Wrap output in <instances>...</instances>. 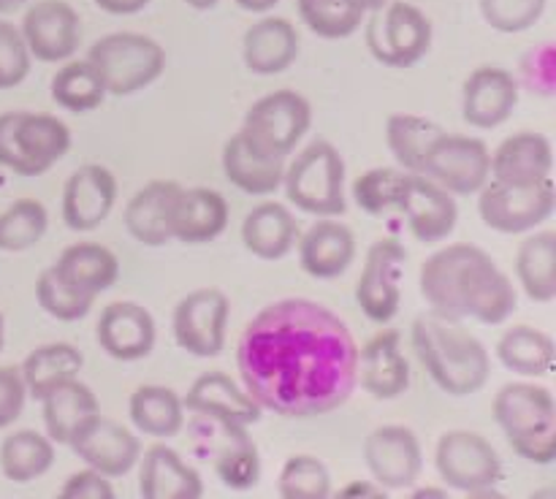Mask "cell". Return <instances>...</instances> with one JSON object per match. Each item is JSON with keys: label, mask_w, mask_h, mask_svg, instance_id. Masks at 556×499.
Returning <instances> with one entry per match:
<instances>
[{"label": "cell", "mask_w": 556, "mask_h": 499, "mask_svg": "<svg viewBox=\"0 0 556 499\" xmlns=\"http://www.w3.org/2000/svg\"><path fill=\"white\" fill-rule=\"evenodd\" d=\"M244 391L286 418L326 415L356 388L358 347L351 329L324 304L282 298L261 309L237 345Z\"/></svg>", "instance_id": "cell-1"}, {"label": "cell", "mask_w": 556, "mask_h": 499, "mask_svg": "<svg viewBox=\"0 0 556 499\" xmlns=\"http://www.w3.org/2000/svg\"><path fill=\"white\" fill-rule=\"evenodd\" d=\"M418 285L432 315L456 323L470 318L500 325L516 309V287L510 277L476 244H448L429 255L418 274Z\"/></svg>", "instance_id": "cell-2"}, {"label": "cell", "mask_w": 556, "mask_h": 499, "mask_svg": "<svg viewBox=\"0 0 556 499\" xmlns=\"http://www.w3.org/2000/svg\"><path fill=\"white\" fill-rule=\"evenodd\" d=\"M413 350L429 378L448 396L478 394L492 374L486 345L456 320L421 315L413 323Z\"/></svg>", "instance_id": "cell-3"}, {"label": "cell", "mask_w": 556, "mask_h": 499, "mask_svg": "<svg viewBox=\"0 0 556 499\" xmlns=\"http://www.w3.org/2000/svg\"><path fill=\"white\" fill-rule=\"evenodd\" d=\"M494 421L521 459L532 464L556 459V401L546 385H503L494 399Z\"/></svg>", "instance_id": "cell-4"}, {"label": "cell", "mask_w": 556, "mask_h": 499, "mask_svg": "<svg viewBox=\"0 0 556 499\" xmlns=\"http://www.w3.org/2000/svg\"><path fill=\"white\" fill-rule=\"evenodd\" d=\"M282 188L296 209L315 217H337L348 209L345 161L329 141L304 146L282 174Z\"/></svg>", "instance_id": "cell-5"}, {"label": "cell", "mask_w": 556, "mask_h": 499, "mask_svg": "<svg viewBox=\"0 0 556 499\" xmlns=\"http://www.w3.org/2000/svg\"><path fill=\"white\" fill-rule=\"evenodd\" d=\"M71 130L52 114H0V166L20 177L49 171L68 152Z\"/></svg>", "instance_id": "cell-6"}, {"label": "cell", "mask_w": 556, "mask_h": 499, "mask_svg": "<svg viewBox=\"0 0 556 499\" xmlns=\"http://www.w3.org/2000/svg\"><path fill=\"white\" fill-rule=\"evenodd\" d=\"M87 63L101 76L106 92L123 98L161 79L166 68V52L155 38L141 33H109L92 43Z\"/></svg>", "instance_id": "cell-7"}, {"label": "cell", "mask_w": 556, "mask_h": 499, "mask_svg": "<svg viewBox=\"0 0 556 499\" xmlns=\"http://www.w3.org/2000/svg\"><path fill=\"white\" fill-rule=\"evenodd\" d=\"M188 434L199 459L210 461L212 470L217 472V477L228 488L244 491V488L258 483V448H255L253 437L248 434L244 423L193 412V418L188 423Z\"/></svg>", "instance_id": "cell-8"}, {"label": "cell", "mask_w": 556, "mask_h": 499, "mask_svg": "<svg viewBox=\"0 0 556 499\" xmlns=\"http://www.w3.org/2000/svg\"><path fill=\"white\" fill-rule=\"evenodd\" d=\"M432 22L418 5L394 0L372 11L367 25V47L378 63L389 68H410L432 49Z\"/></svg>", "instance_id": "cell-9"}, {"label": "cell", "mask_w": 556, "mask_h": 499, "mask_svg": "<svg viewBox=\"0 0 556 499\" xmlns=\"http://www.w3.org/2000/svg\"><path fill=\"white\" fill-rule=\"evenodd\" d=\"M313 125V106L296 90H275L244 114L242 133L253 146L286 161Z\"/></svg>", "instance_id": "cell-10"}, {"label": "cell", "mask_w": 556, "mask_h": 499, "mask_svg": "<svg viewBox=\"0 0 556 499\" xmlns=\"http://www.w3.org/2000/svg\"><path fill=\"white\" fill-rule=\"evenodd\" d=\"M478 193H481L478 215H481L483 226L500 233L535 231L554 215L556 206L554 177L532 184H508L492 179Z\"/></svg>", "instance_id": "cell-11"}, {"label": "cell", "mask_w": 556, "mask_h": 499, "mask_svg": "<svg viewBox=\"0 0 556 499\" xmlns=\"http://www.w3.org/2000/svg\"><path fill=\"white\" fill-rule=\"evenodd\" d=\"M451 195H472L492 177V152L476 136L440 133L424 155L421 171Z\"/></svg>", "instance_id": "cell-12"}, {"label": "cell", "mask_w": 556, "mask_h": 499, "mask_svg": "<svg viewBox=\"0 0 556 499\" xmlns=\"http://www.w3.org/2000/svg\"><path fill=\"white\" fill-rule=\"evenodd\" d=\"M440 477L465 494H489L503 475V461L483 434L454 428L445 432L434 453Z\"/></svg>", "instance_id": "cell-13"}, {"label": "cell", "mask_w": 556, "mask_h": 499, "mask_svg": "<svg viewBox=\"0 0 556 499\" xmlns=\"http://www.w3.org/2000/svg\"><path fill=\"white\" fill-rule=\"evenodd\" d=\"M231 302L217 287H199L174 307V340L185 353L199 358H215L226 347Z\"/></svg>", "instance_id": "cell-14"}, {"label": "cell", "mask_w": 556, "mask_h": 499, "mask_svg": "<svg viewBox=\"0 0 556 499\" xmlns=\"http://www.w3.org/2000/svg\"><path fill=\"white\" fill-rule=\"evenodd\" d=\"M405 264L407 250L396 239H378L367 250V260L356 282V302L372 323L386 325L400 312Z\"/></svg>", "instance_id": "cell-15"}, {"label": "cell", "mask_w": 556, "mask_h": 499, "mask_svg": "<svg viewBox=\"0 0 556 499\" xmlns=\"http://www.w3.org/2000/svg\"><path fill=\"white\" fill-rule=\"evenodd\" d=\"M396 209L405 215L407 228L421 244H438L454 233L459 206L448 190L427 179L424 174L405 171Z\"/></svg>", "instance_id": "cell-16"}, {"label": "cell", "mask_w": 556, "mask_h": 499, "mask_svg": "<svg viewBox=\"0 0 556 499\" xmlns=\"http://www.w3.org/2000/svg\"><path fill=\"white\" fill-rule=\"evenodd\" d=\"M20 33L30 57L41 63H60L79 49L81 20L65 0H38L25 11Z\"/></svg>", "instance_id": "cell-17"}, {"label": "cell", "mask_w": 556, "mask_h": 499, "mask_svg": "<svg viewBox=\"0 0 556 499\" xmlns=\"http://www.w3.org/2000/svg\"><path fill=\"white\" fill-rule=\"evenodd\" d=\"M364 459L375 483L383 488H407L424 470V450L416 432L407 426H378L364 443Z\"/></svg>", "instance_id": "cell-18"}, {"label": "cell", "mask_w": 556, "mask_h": 499, "mask_svg": "<svg viewBox=\"0 0 556 499\" xmlns=\"http://www.w3.org/2000/svg\"><path fill=\"white\" fill-rule=\"evenodd\" d=\"M71 448L87 466L106 477H119L134 470L141 459V443L130 428L109 421L101 412L92 415L79 432L71 437Z\"/></svg>", "instance_id": "cell-19"}, {"label": "cell", "mask_w": 556, "mask_h": 499, "mask_svg": "<svg viewBox=\"0 0 556 499\" xmlns=\"http://www.w3.org/2000/svg\"><path fill=\"white\" fill-rule=\"evenodd\" d=\"M519 79L500 65H481L462 87V117L478 130H492L514 114Z\"/></svg>", "instance_id": "cell-20"}, {"label": "cell", "mask_w": 556, "mask_h": 499, "mask_svg": "<svg viewBox=\"0 0 556 499\" xmlns=\"http://www.w3.org/2000/svg\"><path fill=\"white\" fill-rule=\"evenodd\" d=\"M228 226V201L212 188L174 190L168 201V236L182 244L215 242Z\"/></svg>", "instance_id": "cell-21"}, {"label": "cell", "mask_w": 556, "mask_h": 499, "mask_svg": "<svg viewBox=\"0 0 556 499\" xmlns=\"http://www.w3.org/2000/svg\"><path fill=\"white\" fill-rule=\"evenodd\" d=\"M117 179L106 166L87 163L76 168L63 190V220L71 231H96L114 209Z\"/></svg>", "instance_id": "cell-22"}, {"label": "cell", "mask_w": 556, "mask_h": 499, "mask_svg": "<svg viewBox=\"0 0 556 499\" xmlns=\"http://www.w3.org/2000/svg\"><path fill=\"white\" fill-rule=\"evenodd\" d=\"M96 340L114 361H141L155 347V318L136 302H114L98 318Z\"/></svg>", "instance_id": "cell-23"}, {"label": "cell", "mask_w": 556, "mask_h": 499, "mask_svg": "<svg viewBox=\"0 0 556 499\" xmlns=\"http://www.w3.org/2000/svg\"><path fill=\"white\" fill-rule=\"evenodd\" d=\"M356 380L375 399H400L410 388V363L402 353V334L396 329H386L375 334L358 353Z\"/></svg>", "instance_id": "cell-24"}, {"label": "cell", "mask_w": 556, "mask_h": 499, "mask_svg": "<svg viewBox=\"0 0 556 499\" xmlns=\"http://www.w3.org/2000/svg\"><path fill=\"white\" fill-rule=\"evenodd\" d=\"M353 258H356V236L340 220L324 217L299 239V264L315 280H334L345 274Z\"/></svg>", "instance_id": "cell-25"}, {"label": "cell", "mask_w": 556, "mask_h": 499, "mask_svg": "<svg viewBox=\"0 0 556 499\" xmlns=\"http://www.w3.org/2000/svg\"><path fill=\"white\" fill-rule=\"evenodd\" d=\"M242 57L253 74L275 76L291 68L299 57V33L286 16H264L242 41Z\"/></svg>", "instance_id": "cell-26"}, {"label": "cell", "mask_w": 556, "mask_h": 499, "mask_svg": "<svg viewBox=\"0 0 556 499\" xmlns=\"http://www.w3.org/2000/svg\"><path fill=\"white\" fill-rule=\"evenodd\" d=\"M185 410L204 412V415L226 418L250 426L261 421V405L226 372H204L193 380L188 396L182 399Z\"/></svg>", "instance_id": "cell-27"}, {"label": "cell", "mask_w": 556, "mask_h": 499, "mask_svg": "<svg viewBox=\"0 0 556 499\" xmlns=\"http://www.w3.org/2000/svg\"><path fill=\"white\" fill-rule=\"evenodd\" d=\"M554 168V146L552 141L535 130H525L494 150L492 155V177L497 182L508 184H532L552 177Z\"/></svg>", "instance_id": "cell-28"}, {"label": "cell", "mask_w": 556, "mask_h": 499, "mask_svg": "<svg viewBox=\"0 0 556 499\" xmlns=\"http://www.w3.org/2000/svg\"><path fill=\"white\" fill-rule=\"evenodd\" d=\"M52 269L71 291L79 293V296L96 298L117 282L119 260L103 244L79 242L65 247Z\"/></svg>", "instance_id": "cell-29"}, {"label": "cell", "mask_w": 556, "mask_h": 499, "mask_svg": "<svg viewBox=\"0 0 556 499\" xmlns=\"http://www.w3.org/2000/svg\"><path fill=\"white\" fill-rule=\"evenodd\" d=\"M201 475L168 445H152L141 459L139 494L144 499L201 497Z\"/></svg>", "instance_id": "cell-30"}, {"label": "cell", "mask_w": 556, "mask_h": 499, "mask_svg": "<svg viewBox=\"0 0 556 499\" xmlns=\"http://www.w3.org/2000/svg\"><path fill=\"white\" fill-rule=\"evenodd\" d=\"M223 171L228 182L237 184L239 190L250 195H271L282 188V174H286V161L261 152L248 141V136L239 130L223 146Z\"/></svg>", "instance_id": "cell-31"}, {"label": "cell", "mask_w": 556, "mask_h": 499, "mask_svg": "<svg viewBox=\"0 0 556 499\" xmlns=\"http://www.w3.org/2000/svg\"><path fill=\"white\" fill-rule=\"evenodd\" d=\"M242 242L261 260L286 258L299 242L296 217L286 204L264 201L244 217Z\"/></svg>", "instance_id": "cell-32"}, {"label": "cell", "mask_w": 556, "mask_h": 499, "mask_svg": "<svg viewBox=\"0 0 556 499\" xmlns=\"http://www.w3.org/2000/svg\"><path fill=\"white\" fill-rule=\"evenodd\" d=\"M98 412H101V407H98L96 394L90 391V385L76 378L60 383L41 399L47 437L58 445H68L71 437Z\"/></svg>", "instance_id": "cell-33"}, {"label": "cell", "mask_w": 556, "mask_h": 499, "mask_svg": "<svg viewBox=\"0 0 556 499\" xmlns=\"http://www.w3.org/2000/svg\"><path fill=\"white\" fill-rule=\"evenodd\" d=\"M177 188L179 182H172V179H155V182H147L144 188L136 190L134 199L125 206L123 217L125 228L136 242L147 244V247H163L166 242H172V236H168V201Z\"/></svg>", "instance_id": "cell-34"}, {"label": "cell", "mask_w": 556, "mask_h": 499, "mask_svg": "<svg viewBox=\"0 0 556 499\" xmlns=\"http://www.w3.org/2000/svg\"><path fill=\"white\" fill-rule=\"evenodd\" d=\"M130 421L147 437H174L185 426V405L166 385H139L130 396Z\"/></svg>", "instance_id": "cell-35"}, {"label": "cell", "mask_w": 556, "mask_h": 499, "mask_svg": "<svg viewBox=\"0 0 556 499\" xmlns=\"http://www.w3.org/2000/svg\"><path fill=\"white\" fill-rule=\"evenodd\" d=\"M81 353L68 342H49V345L36 347L22 363V380H25L27 394L36 396L38 401L58 388L65 380H74L81 372Z\"/></svg>", "instance_id": "cell-36"}, {"label": "cell", "mask_w": 556, "mask_h": 499, "mask_svg": "<svg viewBox=\"0 0 556 499\" xmlns=\"http://www.w3.org/2000/svg\"><path fill=\"white\" fill-rule=\"evenodd\" d=\"M516 277L532 302L556 298V233L538 231L521 242L516 255Z\"/></svg>", "instance_id": "cell-37"}, {"label": "cell", "mask_w": 556, "mask_h": 499, "mask_svg": "<svg viewBox=\"0 0 556 499\" xmlns=\"http://www.w3.org/2000/svg\"><path fill=\"white\" fill-rule=\"evenodd\" d=\"M556 345L552 336L532 325H514L497 342V358L516 374L543 378L554 369Z\"/></svg>", "instance_id": "cell-38"}, {"label": "cell", "mask_w": 556, "mask_h": 499, "mask_svg": "<svg viewBox=\"0 0 556 499\" xmlns=\"http://www.w3.org/2000/svg\"><path fill=\"white\" fill-rule=\"evenodd\" d=\"M54 461V443L36 428H20L0 445V470L9 481L30 483L41 477Z\"/></svg>", "instance_id": "cell-39"}, {"label": "cell", "mask_w": 556, "mask_h": 499, "mask_svg": "<svg viewBox=\"0 0 556 499\" xmlns=\"http://www.w3.org/2000/svg\"><path fill=\"white\" fill-rule=\"evenodd\" d=\"M440 133H443L440 125H434L427 117H418V114H391L389 123H386V141H389L391 155L396 157L402 171H421L424 155H427L434 136Z\"/></svg>", "instance_id": "cell-40"}, {"label": "cell", "mask_w": 556, "mask_h": 499, "mask_svg": "<svg viewBox=\"0 0 556 499\" xmlns=\"http://www.w3.org/2000/svg\"><path fill=\"white\" fill-rule=\"evenodd\" d=\"M103 98H106V87L87 60L65 63L52 76V101L63 106L65 112H92V108L101 106Z\"/></svg>", "instance_id": "cell-41"}, {"label": "cell", "mask_w": 556, "mask_h": 499, "mask_svg": "<svg viewBox=\"0 0 556 499\" xmlns=\"http://www.w3.org/2000/svg\"><path fill=\"white\" fill-rule=\"evenodd\" d=\"M49 215L47 206L36 199H20L0 212V250L3 253H22L41 242L47 233Z\"/></svg>", "instance_id": "cell-42"}, {"label": "cell", "mask_w": 556, "mask_h": 499, "mask_svg": "<svg viewBox=\"0 0 556 499\" xmlns=\"http://www.w3.org/2000/svg\"><path fill=\"white\" fill-rule=\"evenodd\" d=\"M299 16L320 38H348L362 27L364 11L351 0H299Z\"/></svg>", "instance_id": "cell-43"}, {"label": "cell", "mask_w": 556, "mask_h": 499, "mask_svg": "<svg viewBox=\"0 0 556 499\" xmlns=\"http://www.w3.org/2000/svg\"><path fill=\"white\" fill-rule=\"evenodd\" d=\"M280 494L286 499H324L331 494V475L315 456H291L280 472Z\"/></svg>", "instance_id": "cell-44"}, {"label": "cell", "mask_w": 556, "mask_h": 499, "mask_svg": "<svg viewBox=\"0 0 556 499\" xmlns=\"http://www.w3.org/2000/svg\"><path fill=\"white\" fill-rule=\"evenodd\" d=\"M402 177H405L402 168H369L353 182V201L358 209L375 217L394 212L396 201H400Z\"/></svg>", "instance_id": "cell-45"}, {"label": "cell", "mask_w": 556, "mask_h": 499, "mask_svg": "<svg viewBox=\"0 0 556 499\" xmlns=\"http://www.w3.org/2000/svg\"><path fill=\"white\" fill-rule=\"evenodd\" d=\"M36 298L38 304H41L43 312L52 315L54 320H63V323L81 320L87 312H90L92 302H96V298L79 296V293L71 291V287L54 274L52 266H49L47 271H41V277H38Z\"/></svg>", "instance_id": "cell-46"}, {"label": "cell", "mask_w": 556, "mask_h": 499, "mask_svg": "<svg viewBox=\"0 0 556 499\" xmlns=\"http://www.w3.org/2000/svg\"><path fill=\"white\" fill-rule=\"evenodd\" d=\"M478 3L483 20L500 33L530 30L546 11V0H478Z\"/></svg>", "instance_id": "cell-47"}, {"label": "cell", "mask_w": 556, "mask_h": 499, "mask_svg": "<svg viewBox=\"0 0 556 499\" xmlns=\"http://www.w3.org/2000/svg\"><path fill=\"white\" fill-rule=\"evenodd\" d=\"M30 74V52L20 27L0 20V90L20 85Z\"/></svg>", "instance_id": "cell-48"}, {"label": "cell", "mask_w": 556, "mask_h": 499, "mask_svg": "<svg viewBox=\"0 0 556 499\" xmlns=\"http://www.w3.org/2000/svg\"><path fill=\"white\" fill-rule=\"evenodd\" d=\"M25 380L16 367H0V428L11 426L25 410Z\"/></svg>", "instance_id": "cell-49"}, {"label": "cell", "mask_w": 556, "mask_h": 499, "mask_svg": "<svg viewBox=\"0 0 556 499\" xmlns=\"http://www.w3.org/2000/svg\"><path fill=\"white\" fill-rule=\"evenodd\" d=\"M60 497H65V499H112L114 488H112V483H109L106 475H101L98 470L87 466V470L74 472V475L65 481Z\"/></svg>", "instance_id": "cell-50"}, {"label": "cell", "mask_w": 556, "mask_h": 499, "mask_svg": "<svg viewBox=\"0 0 556 499\" xmlns=\"http://www.w3.org/2000/svg\"><path fill=\"white\" fill-rule=\"evenodd\" d=\"M150 0H96L98 9L109 11V14L117 16H128V14H139Z\"/></svg>", "instance_id": "cell-51"}, {"label": "cell", "mask_w": 556, "mask_h": 499, "mask_svg": "<svg viewBox=\"0 0 556 499\" xmlns=\"http://www.w3.org/2000/svg\"><path fill=\"white\" fill-rule=\"evenodd\" d=\"M342 497H386V488L372 486L367 481H353L351 486L342 488Z\"/></svg>", "instance_id": "cell-52"}, {"label": "cell", "mask_w": 556, "mask_h": 499, "mask_svg": "<svg viewBox=\"0 0 556 499\" xmlns=\"http://www.w3.org/2000/svg\"><path fill=\"white\" fill-rule=\"evenodd\" d=\"M242 11H253V14H264V11L275 9L280 0H233Z\"/></svg>", "instance_id": "cell-53"}, {"label": "cell", "mask_w": 556, "mask_h": 499, "mask_svg": "<svg viewBox=\"0 0 556 499\" xmlns=\"http://www.w3.org/2000/svg\"><path fill=\"white\" fill-rule=\"evenodd\" d=\"M353 5H356L358 11H364V14H369V11H380L383 9L386 3H389V0H351Z\"/></svg>", "instance_id": "cell-54"}, {"label": "cell", "mask_w": 556, "mask_h": 499, "mask_svg": "<svg viewBox=\"0 0 556 499\" xmlns=\"http://www.w3.org/2000/svg\"><path fill=\"white\" fill-rule=\"evenodd\" d=\"M25 3L27 0H0V14H14V11H20Z\"/></svg>", "instance_id": "cell-55"}, {"label": "cell", "mask_w": 556, "mask_h": 499, "mask_svg": "<svg viewBox=\"0 0 556 499\" xmlns=\"http://www.w3.org/2000/svg\"><path fill=\"white\" fill-rule=\"evenodd\" d=\"M185 3H188L190 9H195V11H210V9H215L220 0H185Z\"/></svg>", "instance_id": "cell-56"}, {"label": "cell", "mask_w": 556, "mask_h": 499, "mask_svg": "<svg viewBox=\"0 0 556 499\" xmlns=\"http://www.w3.org/2000/svg\"><path fill=\"white\" fill-rule=\"evenodd\" d=\"M416 497H448V491H438V488H418Z\"/></svg>", "instance_id": "cell-57"}, {"label": "cell", "mask_w": 556, "mask_h": 499, "mask_svg": "<svg viewBox=\"0 0 556 499\" xmlns=\"http://www.w3.org/2000/svg\"><path fill=\"white\" fill-rule=\"evenodd\" d=\"M5 325H3V315H0V350H3V340H5Z\"/></svg>", "instance_id": "cell-58"}]
</instances>
